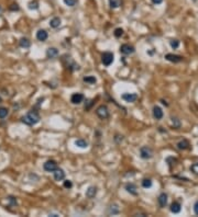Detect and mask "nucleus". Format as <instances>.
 Segmentation results:
<instances>
[{
    "mask_svg": "<svg viewBox=\"0 0 198 217\" xmlns=\"http://www.w3.org/2000/svg\"><path fill=\"white\" fill-rule=\"evenodd\" d=\"M21 120H22V122H23L24 124L35 125L40 122V115L36 111H30V112L28 113L27 115H24Z\"/></svg>",
    "mask_w": 198,
    "mask_h": 217,
    "instance_id": "obj_1",
    "label": "nucleus"
},
{
    "mask_svg": "<svg viewBox=\"0 0 198 217\" xmlns=\"http://www.w3.org/2000/svg\"><path fill=\"white\" fill-rule=\"evenodd\" d=\"M101 62L105 66H110L113 62V54L110 52H106L101 55Z\"/></svg>",
    "mask_w": 198,
    "mask_h": 217,
    "instance_id": "obj_2",
    "label": "nucleus"
},
{
    "mask_svg": "<svg viewBox=\"0 0 198 217\" xmlns=\"http://www.w3.org/2000/svg\"><path fill=\"white\" fill-rule=\"evenodd\" d=\"M96 114H97V115L100 117V119H102V120L108 119V117H109L108 108H107L106 105H100V106H98L97 110H96Z\"/></svg>",
    "mask_w": 198,
    "mask_h": 217,
    "instance_id": "obj_3",
    "label": "nucleus"
},
{
    "mask_svg": "<svg viewBox=\"0 0 198 217\" xmlns=\"http://www.w3.org/2000/svg\"><path fill=\"white\" fill-rule=\"evenodd\" d=\"M153 156V150L148 146H143L140 149V157L142 159H151Z\"/></svg>",
    "mask_w": 198,
    "mask_h": 217,
    "instance_id": "obj_4",
    "label": "nucleus"
},
{
    "mask_svg": "<svg viewBox=\"0 0 198 217\" xmlns=\"http://www.w3.org/2000/svg\"><path fill=\"white\" fill-rule=\"evenodd\" d=\"M43 168H44V170L47 171V172H54V171L57 169V163H56V161H54V160H49V161H46V162L44 163Z\"/></svg>",
    "mask_w": 198,
    "mask_h": 217,
    "instance_id": "obj_5",
    "label": "nucleus"
},
{
    "mask_svg": "<svg viewBox=\"0 0 198 217\" xmlns=\"http://www.w3.org/2000/svg\"><path fill=\"white\" fill-rule=\"evenodd\" d=\"M121 98H122V100H124L125 102L133 103V102H136V99H138V94H136V93H123Z\"/></svg>",
    "mask_w": 198,
    "mask_h": 217,
    "instance_id": "obj_6",
    "label": "nucleus"
},
{
    "mask_svg": "<svg viewBox=\"0 0 198 217\" xmlns=\"http://www.w3.org/2000/svg\"><path fill=\"white\" fill-rule=\"evenodd\" d=\"M134 50H134V47L132 46V45H129V44H123V45H121V47H120V52L123 55L133 54Z\"/></svg>",
    "mask_w": 198,
    "mask_h": 217,
    "instance_id": "obj_7",
    "label": "nucleus"
},
{
    "mask_svg": "<svg viewBox=\"0 0 198 217\" xmlns=\"http://www.w3.org/2000/svg\"><path fill=\"white\" fill-rule=\"evenodd\" d=\"M83 100H84V96L82 93H74L72 97H70V102L73 104H79L82 103Z\"/></svg>",
    "mask_w": 198,
    "mask_h": 217,
    "instance_id": "obj_8",
    "label": "nucleus"
},
{
    "mask_svg": "<svg viewBox=\"0 0 198 217\" xmlns=\"http://www.w3.org/2000/svg\"><path fill=\"white\" fill-rule=\"evenodd\" d=\"M165 59L168 60L171 63H179L183 60V57L179 56V55H175V54H166L165 55Z\"/></svg>",
    "mask_w": 198,
    "mask_h": 217,
    "instance_id": "obj_9",
    "label": "nucleus"
},
{
    "mask_svg": "<svg viewBox=\"0 0 198 217\" xmlns=\"http://www.w3.org/2000/svg\"><path fill=\"white\" fill-rule=\"evenodd\" d=\"M153 116H154L155 120H162V117H163V111L157 105H155L153 108Z\"/></svg>",
    "mask_w": 198,
    "mask_h": 217,
    "instance_id": "obj_10",
    "label": "nucleus"
},
{
    "mask_svg": "<svg viewBox=\"0 0 198 217\" xmlns=\"http://www.w3.org/2000/svg\"><path fill=\"white\" fill-rule=\"evenodd\" d=\"M53 173H54V179L56 181H62V180H64V178H65V172H64V170H62V169H58L57 168Z\"/></svg>",
    "mask_w": 198,
    "mask_h": 217,
    "instance_id": "obj_11",
    "label": "nucleus"
},
{
    "mask_svg": "<svg viewBox=\"0 0 198 217\" xmlns=\"http://www.w3.org/2000/svg\"><path fill=\"white\" fill-rule=\"evenodd\" d=\"M36 39L39 40V41H46L47 39V32L45 30H39V31L36 32Z\"/></svg>",
    "mask_w": 198,
    "mask_h": 217,
    "instance_id": "obj_12",
    "label": "nucleus"
},
{
    "mask_svg": "<svg viewBox=\"0 0 198 217\" xmlns=\"http://www.w3.org/2000/svg\"><path fill=\"white\" fill-rule=\"evenodd\" d=\"M157 201H159V204L161 207H165L167 204V195L165 193H161Z\"/></svg>",
    "mask_w": 198,
    "mask_h": 217,
    "instance_id": "obj_13",
    "label": "nucleus"
},
{
    "mask_svg": "<svg viewBox=\"0 0 198 217\" xmlns=\"http://www.w3.org/2000/svg\"><path fill=\"white\" fill-rule=\"evenodd\" d=\"M58 55V50L55 48V47H50L49 50H46V56L49 58H54Z\"/></svg>",
    "mask_w": 198,
    "mask_h": 217,
    "instance_id": "obj_14",
    "label": "nucleus"
},
{
    "mask_svg": "<svg viewBox=\"0 0 198 217\" xmlns=\"http://www.w3.org/2000/svg\"><path fill=\"white\" fill-rule=\"evenodd\" d=\"M96 194H97V188H95V186H90V188H88V190L86 191V196L89 198H95Z\"/></svg>",
    "mask_w": 198,
    "mask_h": 217,
    "instance_id": "obj_15",
    "label": "nucleus"
},
{
    "mask_svg": "<svg viewBox=\"0 0 198 217\" xmlns=\"http://www.w3.org/2000/svg\"><path fill=\"white\" fill-rule=\"evenodd\" d=\"M125 190L128 191L130 194H132V195H136L138 194V192H136V186L133 183H128L125 185Z\"/></svg>",
    "mask_w": 198,
    "mask_h": 217,
    "instance_id": "obj_16",
    "label": "nucleus"
},
{
    "mask_svg": "<svg viewBox=\"0 0 198 217\" xmlns=\"http://www.w3.org/2000/svg\"><path fill=\"white\" fill-rule=\"evenodd\" d=\"M177 148L181 149V150H185L187 148H189V143H188V140H186V139L181 140L179 143H177Z\"/></svg>",
    "mask_w": 198,
    "mask_h": 217,
    "instance_id": "obj_17",
    "label": "nucleus"
},
{
    "mask_svg": "<svg viewBox=\"0 0 198 217\" xmlns=\"http://www.w3.org/2000/svg\"><path fill=\"white\" fill-rule=\"evenodd\" d=\"M171 212L174 214H178L181 212V204L178 202H174L171 205Z\"/></svg>",
    "mask_w": 198,
    "mask_h": 217,
    "instance_id": "obj_18",
    "label": "nucleus"
},
{
    "mask_svg": "<svg viewBox=\"0 0 198 217\" xmlns=\"http://www.w3.org/2000/svg\"><path fill=\"white\" fill-rule=\"evenodd\" d=\"M120 212V209H119V206L117 205V204H113V205H110L108 208V214L110 215H116Z\"/></svg>",
    "mask_w": 198,
    "mask_h": 217,
    "instance_id": "obj_19",
    "label": "nucleus"
},
{
    "mask_svg": "<svg viewBox=\"0 0 198 217\" xmlns=\"http://www.w3.org/2000/svg\"><path fill=\"white\" fill-rule=\"evenodd\" d=\"M61 25V19L59 18H53V19L50 21V27H53V29H56V27H58Z\"/></svg>",
    "mask_w": 198,
    "mask_h": 217,
    "instance_id": "obj_20",
    "label": "nucleus"
},
{
    "mask_svg": "<svg viewBox=\"0 0 198 217\" xmlns=\"http://www.w3.org/2000/svg\"><path fill=\"white\" fill-rule=\"evenodd\" d=\"M75 145L79 148H87L88 147V143L84 139H77L75 142Z\"/></svg>",
    "mask_w": 198,
    "mask_h": 217,
    "instance_id": "obj_21",
    "label": "nucleus"
},
{
    "mask_svg": "<svg viewBox=\"0 0 198 217\" xmlns=\"http://www.w3.org/2000/svg\"><path fill=\"white\" fill-rule=\"evenodd\" d=\"M31 45V42L29 41L28 39H21L20 40V46L21 47H24V48H28V47H30Z\"/></svg>",
    "mask_w": 198,
    "mask_h": 217,
    "instance_id": "obj_22",
    "label": "nucleus"
},
{
    "mask_svg": "<svg viewBox=\"0 0 198 217\" xmlns=\"http://www.w3.org/2000/svg\"><path fill=\"white\" fill-rule=\"evenodd\" d=\"M85 82H87V83H96V81H97V79L94 77V76H88V77H84V79H83Z\"/></svg>",
    "mask_w": 198,
    "mask_h": 217,
    "instance_id": "obj_23",
    "label": "nucleus"
},
{
    "mask_svg": "<svg viewBox=\"0 0 198 217\" xmlns=\"http://www.w3.org/2000/svg\"><path fill=\"white\" fill-rule=\"evenodd\" d=\"M9 114V111L8 108H0V119H4V117H7Z\"/></svg>",
    "mask_w": 198,
    "mask_h": 217,
    "instance_id": "obj_24",
    "label": "nucleus"
},
{
    "mask_svg": "<svg viewBox=\"0 0 198 217\" xmlns=\"http://www.w3.org/2000/svg\"><path fill=\"white\" fill-rule=\"evenodd\" d=\"M109 6H110V8L116 9L120 6V2H119V0H109Z\"/></svg>",
    "mask_w": 198,
    "mask_h": 217,
    "instance_id": "obj_25",
    "label": "nucleus"
},
{
    "mask_svg": "<svg viewBox=\"0 0 198 217\" xmlns=\"http://www.w3.org/2000/svg\"><path fill=\"white\" fill-rule=\"evenodd\" d=\"M172 124H173L174 128H179L181 127V121L177 117H172Z\"/></svg>",
    "mask_w": 198,
    "mask_h": 217,
    "instance_id": "obj_26",
    "label": "nucleus"
},
{
    "mask_svg": "<svg viewBox=\"0 0 198 217\" xmlns=\"http://www.w3.org/2000/svg\"><path fill=\"white\" fill-rule=\"evenodd\" d=\"M142 186L145 188V189H148V188H151L152 186V181L150 179H144L143 181H142Z\"/></svg>",
    "mask_w": 198,
    "mask_h": 217,
    "instance_id": "obj_27",
    "label": "nucleus"
},
{
    "mask_svg": "<svg viewBox=\"0 0 198 217\" xmlns=\"http://www.w3.org/2000/svg\"><path fill=\"white\" fill-rule=\"evenodd\" d=\"M190 171H191L194 175H198V162H196L190 166Z\"/></svg>",
    "mask_w": 198,
    "mask_h": 217,
    "instance_id": "obj_28",
    "label": "nucleus"
},
{
    "mask_svg": "<svg viewBox=\"0 0 198 217\" xmlns=\"http://www.w3.org/2000/svg\"><path fill=\"white\" fill-rule=\"evenodd\" d=\"M29 9H31V10H33V9H38L39 8V4L36 2V1H31V2H29Z\"/></svg>",
    "mask_w": 198,
    "mask_h": 217,
    "instance_id": "obj_29",
    "label": "nucleus"
},
{
    "mask_svg": "<svg viewBox=\"0 0 198 217\" xmlns=\"http://www.w3.org/2000/svg\"><path fill=\"white\" fill-rule=\"evenodd\" d=\"M122 35H123V30H122L121 27H118V29L115 30V36H116V37H120Z\"/></svg>",
    "mask_w": 198,
    "mask_h": 217,
    "instance_id": "obj_30",
    "label": "nucleus"
},
{
    "mask_svg": "<svg viewBox=\"0 0 198 217\" xmlns=\"http://www.w3.org/2000/svg\"><path fill=\"white\" fill-rule=\"evenodd\" d=\"M170 44H171V46L173 47V48H177L179 45V42L177 40H172L171 42H170Z\"/></svg>",
    "mask_w": 198,
    "mask_h": 217,
    "instance_id": "obj_31",
    "label": "nucleus"
},
{
    "mask_svg": "<svg viewBox=\"0 0 198 217\" xmlns=\"http://www.w3.org/2000/svg\"><path fill=\"white\" fill-rule=\"evenodd\" d=\"M64 2H65L66 6L73 7V6H75V4H76V0H64Z\"/></svg>",
    "mask_w": 198,
    "mask_h": 217,
    "instance_id": "obj_32",
    "label": "nucleus"
},
{
    "mask_svg": "<svg viewBox=\"0 0 198 217\" xmlns=\"http://www.w3.org/2000/svg\"><path fill=\"white\" fill-rule=\"evenodd\" d=\"M64 186H65L66 189H70L73 186V184H72V182H70V180H66V181H64Z\"/></svg>",
    "mask_w": 198,
    "mask_h": 217,
    "instance_id": "obj_33",
    "label": "nucleus"
},
{
    "mask_svg": "<svg viewBox=\"0 0 198 217\" xmlns=\"http://www.w3.org/2000/svg\"><path fill=\"white\" fill-rule=\"evenodd\" d=\"M194 212L196 215H198V201L194 204Z\"/></svg>",
    "mask_w": 198,
    "mask_h": 217,
    "instance_id": "obj_34",
    "label": "nucleus"
},
{
    "mask_svg": "<svg viewBox=\"0 0 198 217\" xmlns=\"http://www.w3.org/2000/svg\"><path fill=\"white\" fill-rule=\"evenodd\" d=\"M162 1L163 0H152V2L154 4H162Z\"/></svg>",
    "mask_w": 198,
    "mask_h": 217,
    "instance_id": "obj_35",
    "label": "nucleus"
},
{
    "mask_svg": "<svg viewBox=\"0 0 198 217\" xmlns=\"http://www.w3.org/2000/svg\"><path fill=\"white\" fill-rule=\"evenodd\" d=\"M13 7H11V10H19V7H18V4H12Z\"/></svg>",
    "mask_w": 198,
    "mask_h": 217,
    "instance_id": "obj_36",
    "label": "nucleus"
},
{
    "mask_svg": "<svg viewBox=\"0 0 198 217\" xmlns=\"http://www.w3.org/2000/svg\"><path fill=\"white\" fill-rule=\"evenodd\" d=\"M1 12H2V8L0 7V14H1Z\"/></svg>",
    "mask_w": 198,
    "mask_h": 217,
    "instance_id": "obj_37",
    "label": "nucleus"
},
{
    "mask_svg": "<svg viewBox=\"0 0 198 217\" xmlns=\"http://www.w3.org/2000/svg\"><path fill=\"white\" fill-rule=\"evenodd\" d=\"M1 101H2V99H1V97H0V102H1Z\"/></svg>",
    "mask_w": 198,
    "mask_h": 217,
    "instance_id": "obj_38",
    "label": "nucleus"
},
{
    "mask_svg": "<svg viewBox=\"0 0 198 217\" xmlns=\"http://www.w3.org/2000/svg\"><path fill=\"white\" fill-rule=\"evenodd\" d=\"M193 1H196V0H193Z\"/></svg>",
    "mask_w": 198,
    "mask_h": 217,
    "instance_id": "obj_39",
    "label": "nucleus"
}]
</instances>
